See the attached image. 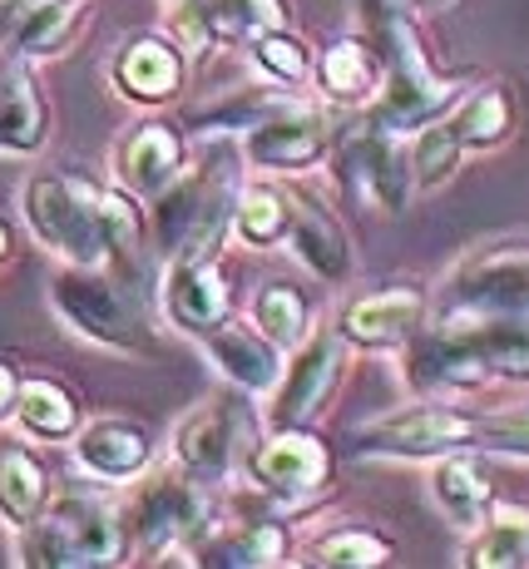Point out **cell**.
Listing matches in <instances>:
<instances>
[{"label":"cell","instance_id":"34","mask_svg":"<svg viewBox=\"0 0 529 569\" xmlns=\"http://www.w3.org/2000/svg\"><path fill=\"white\" fill-rule=\"evenodd\" d=\"M213 565H272L282 560V530L278 525H258V530L238 535L233 545H218Z\"/></svg>","mask_w":529,"mask_h":569},{"label":"cell","instance_id":"32","mask_svg":"<svg viewBox=\"0 0 529 569\" xmlns=\"http://www.w3.org/2000/svg\"><path fill=\"white\" fill-rule=\"evenodd\" d=\"M317 560L337 565V569H367V565L386 560V540H377V535H367V530H341L317 545Z\"/></svg>","mask_w":529,"mask_h":569},{"label":"cell","instance_id":"5","mask_svg":"<svg viewBox=\"0 0 529 569\" xmlns=\"http://www.w3.org/2000/svg\"><path fill=\"white\" fill-rule=\"evenodd\" d=\"M341 179L361 193V199H377L381 208H406V193H411V163L391 144L386 134H371V129H357L341 144Z\"/></svg>","mask_w":529,"mask_h":569},{"label":"cell","instance_id":"19","mask_svg":"<svg viewBox=\"0 0 529 569\" xmlns=\"http://www.w3.org/2000/svg\"><path fill=\"white\" fill-rule=\"evenodd\" d=\"M193 30L208 40H233L278 26V0H193Z\"/></svg>","mask_w":529,"mask_h":569},{"label":"cell","instance_id":"23","mask_svg":"<svg viewBox=\"0 0 529 569\" xmlns=\"http://www.w3.org/2000/svg\"><path fill=\"white\" fill-rule=\"evenodd\" d=\"M436 496L456 525H480L490 510V480L480 476L476 461H450L436 470Z\"/></svg>","mask_w":529,"mask_h":569},{"label":"cell","instance_id":"22","mask_svg":"<svg viewBox=\"0 0 529 569\" xmlns=\"http://www.w3.org/2000/svg\"><path fill=\"white\" fill-rule=\"evenodd\" d=\"M213 337V362L228 371V377L238 381V387H248V391H262V387H272V377H278V362H272V347L268 342H258L252 332H208Z\"/></svg>","mask_w":529,"mask_h":569},{"label":"cell","instance_id":"9","mask_svg":"<svg viewBox=\"0 0 529 569\" xmlns=\"http://www.w3.org/2000/svg\"><path fill=\"white\" fill-rule=\"evenodd\" d=\"M242 436H248V416H242V407L238 401H218V407H208L189 431H183L179 456H183V466H189L193 476L223 480L228 470H233V456H238Z\"/></svg>","mask_w":529,"mask_h":569},{"label":"cell","instance_id":"8","mask_svg":"<svg viewBox=\"0 0 529 569\" xmlns=\"http://www.w3.org/2000/svg\"><path fill=\"white\" fill-rule=\"evenodd\" d=\"M327 149V119L312 109H292V114H268L248 134V159L262 169H307Z\"/></svg>","mask_w":529,"mask_h":569},{"label":"cell","instance_id":"37","mask_svg":"<svg viewBox=\"0 0 529 569\" xmlns=\"http://www.w3.org/2000/svg\"><path fill=\"white\" fill-rule=\"evenodd\" d=\"M6 248H10V233H6V223H0V258H6Z\"/></svg>","mask_w":529,"mask_h":569},{"label":"cell","instance_id":"21","mask_svg":"<svg viewBox=\"0 0 529 569\" xmlns=\"http://www.w3.org/2000/svg\"><path fill=\"white\" fill-rule=\"evenodd\" d=\"M46 139V109L26 74L0 84V149H36Z\"/></svg>","mask_w":529,"mask_h":569},{"label":"cell","instance_id":"29","mask_svg":"<svg viewBox=\"0 0 529 569\" xmlns=\"http://www.w3.org/2000/svg\"><path fill=\"white\" fill-rule=\"evenodd\" d=\"M20 416H26L30 431L64 436L74 426V401L64 397L60 387H50V381H30V387L20 391Z\"/></svg>","mask_w":529,"mask_h":569},{"label":"cell","instance_id":"16","mask_svg":"<svg viewBox=\"0 0 529 569\" xmlns=\"http://www.w3.org/2000/svg\"><path fill=\"white\" fill-rule=\"evenodd\" d=\"M332 371H337V342L332 337H317L302 357L292 362V377L282 387V401H278V426H297L317 411L322 391L332 387Z\"/></svg>","mask_w":529,"mask_h":569},{"label":"cell","instance_id":"31","mask_svg":"<svg viewBox=\"0 0 529 569\" xmlns=\"http://www.w3.org/2000/svg\"><path fill=\"white\" fill-rule=\"evenodd\" d=\"M529 555V525L525 516H505L490 525V535L476 545V565L480 569H520Z\"/></svg>","mask_w":529,"mask_h":569},{"label":"cell","instance_id":"30","mask_svg":"<svg viewBox=\"0 0 529 569\" xmlns=\"http://www.w3.org/2000/svg\"><path fill=\"white\" fill-rule=\"evenodd\" d=\"M70 26H74V6H70V0H46V6H30L26 16H20L16 40H20V50L40 54V50L60 46Z\"/></svg>","mask_w":529,"mask_h":569},{"label":"cell","instance_id":"27","mask_svg":"<svg viewBox=\"0 0 529 569\" xmlns=\"http://www.w3.org/2000/svg\"><path fill=\"white\" fill-rule=\"evenodd\" d=\"M198 208H203V169H198L193 179H183L173 193H163V203H159V243L169 248V253H179L183 248Z\"/></svg>","mask_w":529,"mask_h":569},{"label":"cell","instance_id":"15","mask_svg":"<svg viewBox=\"0 0 529 569\" xmlns=\"http://www.w3.org/2000/svg\"><path fill=\"white\" fill-rule=\"evenodd\" d=\"M179 54H173L163 40H134L114 64V80L124 94L134 100H169L179 90Z\"/></svg>","mask_w":529,"mask_h":569},{"label":"cell","instance_id":"12","mask_svg":"<svg viewBox=\"0 0 529 569\" xmlns=\"http://www.w3.org/2000/svg\"><path fill=\"white\" fill-rule=\"evenodd\" d=\"M169 312L189 332H218L228 317V288L208 262H179L169 272Z\"/></svg>","mask_w":529,"mask_h":569},{"label":"cell","instance_id":"14","mask_svg":"<svg viewBox=\"0 0 529 569\" xmlns=\"http://www.w3.org/2000/svg\"><path fill=\"white\" fill-rule=\"evenodd\" d=\"M179 134H173L169 124H144L134 139L124 144V154H119V173H124V183L134 193H159L173 183V173H179Z\"/></svg>","mask_w":529,"mask_h":569},{"label":"cell","instance_id":"11","mask_svg":"<svg viewBox=\"0 0 529 569\" xmlns=\"http://www.w3.org/2000/svg\"><path fill=\"white\" fill-rule=\"evenodd\" d=\"M421 308H426V302H421V292H416V288L371 292V298H361L357 308L347 312L341 332H347L351 342H361V347H391V342H401V337L416 332Z\"/></svg>","mask_w":529,"mask_h":569},{"label":"cell","instance_id":"1","mask_svg":"<svg viewBox=\"0 0 529 569\" xmlns=\"http://www.w3.org/2000/svg\"><path fill=\"white\" fill-rule=\"evenodd\" d=\"M26 213L50 248H60L64 258L84 262V268L104 262L109 253H134L139 243L134 208L74 179H36L26 193Z\"/></svg>","mask_w":529,"mask_h":569},{"label":"cell","instance_id":"24","mask_svg":"<svg viewBox=\"0 0 529 569\" xmlns=\"http://www.w3.org/2000/svg\"><path fill=\"white\" fill-rule=\"evenodd\" d=\"M377 84V54L367 50V40H337L322 54V90L337 100H361Z\"/></svg>","mask_w":529,"mask_h":569},{"label":"cell","instance_id":"25","mask_svg":"<svg viewBox=\"0 0 529 569\" xmlns=\"http://www.w3.org/2000/svg\"><path fill=\"white\" fill-rule=\"evenodd\" d=\"M258 322H262V332H268L272 342L292 347L297 337L307 332V302H302V292L288 288V282H272V288H262L258 292Z\"/></svg>","mask_w":529,"mask_h":569},{"label":"cell","instance_id":"6","mask_svg":"<svg viewBox=\"0 0 529 569\" xmlns=\"http://www.w3.org/2000/svg\"><path fill=\"white\" fill-rule=\"evenodd\" d=\"M476 436V421L460 411H440V407H421L391 416V421L371 426L361 436L367 451H391V456H431V451H450V446H466Z\"/></svg>","mask_w":529,"mask_h":569},{"label":"cell","instance_id":"13","mask_svg":"<svg viewBox=\"0 0 529 569\" xmlns=\"http://www.w3.org/2000/svg\"><path fill=\"white\" fill-rule=\"evenodd\" d=\"M525 253L520 248H505V253H490L480 268H470L460 278V302L480 312H515L525 317Z\"/></svg>","mask_w":529,"mask_h":569},{"label":"cell","instance_id":"2","mask_svg":"<svg viewBox=\"0 0 529 569\" xmlns=\"http://www.w3.org/2000/svg\"><path fill=\"white\" fill-rule=\"evenodd\" d=\"M381 30H386V40H391V80H386V94L377 104V124L381 129H411V124H421V119L440 114V109L456 100L460 84L440 80L431 64H426V54L416 46L406 20L386 16Z\"/></svg>","mask_w":529,"mask_h":569},{"label":"cell","instance_id":"20","mask_svg":"<svg viewBox=\"0 0 529 569\" xmlns=\"http://www.w3.org/2000/svg\"><path fill=\"white\" fill-rule=\"evenodd\" d=\"M46 506V470L30 451L6 446L0 451V510L16 525H30Z\"/></svg>","mask_w":529,"mask_h":569},{"label":"cell","instance_id":"26","mask_svg":"<svg viewBox=\"0 0 529 569\" xmlns=\"http://www.w3.org/2000/svg\"><path fill=\"white\" fill-rule=\"evenodd\" d=\"M505 129H510V100H505V90H485L470 100L466 114L450 124V134H456L460 144H495V139H505Z\"/></svg>","mask_w":529,"mask_h":569},{"label":"cell","instance_id":"4","mask_svg":"<svg viewBox=\"0 0 529 569\" xmlns=\"http://www.w3.org/2000/svg\"><path fill=\"white\" fill-rule=\"evenodd\" d=\"M54 302L64 308L74 327L94 342H109V347H124V352H144L149 347V332H144V312L124 298L109 278H99L90 268H70L54 278Z\"/></svg>","mask_w":529,"mask_h":569},{"label":"cell","instance_id":"17","mask_svg":"<svg viewBox=\"0 0 529 569\" xmlns=\"http://www.w3.org/2000/svg\"><path fill=\"white\" fill-rule=\"evenodd\" d=\"M282 203H288V223H292L297 253L312 262L322 278H341L351 253H347V243H341L337 223L322 213V208H312V199H282Z\"/></svg>","mask_w":529,"mask_h":569},{"label":"cell","instance_id":"33","mask_svg":"<svg viewBox=\"0 0 529 569\" xmlns=\"http://www.w3.org/2000/svg\"><path fill=\"white\" fill-rule=\"evenodd\" d=\"M456 159H460V139L450 134V124H436V129H426V134L416 139L411 173H416L421 183H440V179H450Z\"/></svg>","mask_w":529,"mask_h":569},{"label":"cell","instance_id":"18","mask_svg":"<svg viewBox=\"0 0 529 569\" xmlns=\"http://www.w3.org/2000/svg\"><path fill=\"white\" fill-rule=\"evenodd\" d=\"M80 456L90 470H99V476H134V470L149 461V436L139 431V426L104 421V426H90V431H84Z\"/></svg>","mask_w":529,"mask_h":569},{"label":"cell","instance_id":"10","mask_svg":"<svg viewBox=\"0 0 529 569\" xmlns=\"http://www.w3.org/2000/svg\"><path fill=\"white\" fill-rule=\"evenodd\" d=\"M252 470L268 490H282V496H302V490L322 486L327 476V451L302 431H288L282 426L258 456H252Z\"/></svg>","mask_w":529,"mask_h":569},{"label":"cell","instance_id":"3","mask_svg":"<svg viewBox=\"0 0 529 569\" xmlns=\"http://www.w3.org/2000/svg\"><path fill=\"white\" fill-rule=\"evenodd\" d=\"M119 555H124V535L114 516L84 496L60 500L26 545V565H114Z\"/></svg>","mask_w":529,"mask_h":569},{"label":"cell","instance_id":"35","mask_svg":"<svg viewBox=\"0 0 529 569\" xmlns=\"http://www.w3.org/2000/svg\"><path fill=\"white\" fill-rule=\"evenodd\" d=\"M258 60L268 64L278 80H302L307 74V50L297 46L292 36H278V30H262L258 36Z\"/></svg>","mask_w":529,"mask_h":569},{"label":"cell","instance_id":"38","mask_svg":"<svg viewBox=\"0 0 529 569\" xmlns=\"http://www.w3.org/2000/svg\"><path fill=\"white\" fill-rule=\"evenodd\" d=\"M189 6H193V0H189Z\"/></svg>","mask_w":529,"mask_h":569},{"label":"cell","instance_id":"28","mask_svg":"<svg viewBox=\"0 0 529 569\" xmlns=\"http://www.w3.org/2000/svg\"><path fill=\"white\" fill-rule=\"evenodd\" d=\"M238 228H242V238L258 243V248L278 243L282 228H288V203H282V193H272V189L242 193L238 199Z\"/></svg>","mask_w":529,"mask_h":569},{"label":"cell","instance_id":"36","mask_svg":"<svg viewBox=\"0 0 529 569\" xmlns=\"http://www.w3.org/2000/svg\"><path fill=\"white\" fill-rule=\"evenodd\" d=\"M10 407H16V371L0 362V416H6Z\"/></svg>","mask_w":529,"mask_h":569},{"label":"cell","instance_id":"7","mask_svg":"<svg viewBox=\"0 0 529 569\" xmlns=\"http://www.w3.org/2000/svg\"><path fill=\"white\" fill-rule=\"evenodd\" d=\"M208 520V506L203 496L189 486V480H159V486L144 490L134 510V535L149 545V550H169V545H183L203 530Z\"/></svg>","mask_w":529,"mask_h":569}]
</instances>
